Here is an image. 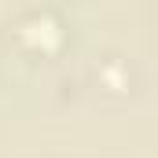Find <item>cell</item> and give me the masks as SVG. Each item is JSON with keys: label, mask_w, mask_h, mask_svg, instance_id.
I'll list each match as a JSON object with an SVG mask.
<instances>
[{"label": "cell", "mask_w": 158, "mask_h": 158, "mask_svg": "<svg viewBox=\"0 0 158 158\" xmlns=\"http://www.w3.org/2000/svg\"><path fill=\"white\" fill-rule=\"evenodd\" d=\"M96 77L103 81V88H107V92H125V88H129V81H132V74H129V66L121 63L118 55H107V59L96 66Z\"/></svg>", "instance_id": "obj_2"}, {"label": "cell", "mask_w": 158, "mask_h": 158, "mask_svg": "<svg viewBox=\"0 0 158 158\" xmlns=\"http://www.w3.org/2000/svg\"><path fill=\"white\" fill-rule=\"evenodd\" d=\"M11 30H15V40L33 55H55L63 48V40H66L63 22L52 11H26Z\"/></svg>", "instance_id": "obj_1"}]
</instances>
